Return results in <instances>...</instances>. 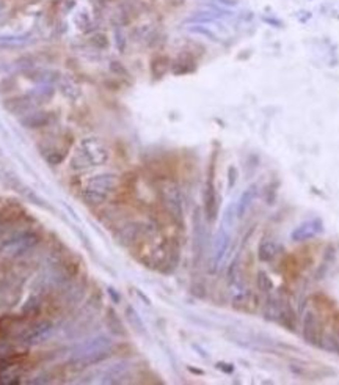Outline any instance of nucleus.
<instances>
[{
  "mask_svg": "<svg viewBox=\"0 0 339 385\" xmlns=\"http://www.w3.org/2000/svg\"><path fill=\"white\" fill-rule=\"evenodd\" d=\"M115 190V176L112 175H104L97 176L88 184L85 190V198L90 205H101L104 203L108 195Z\"/></svg>",
  "mask_w": 339,
  "mask_h": 385,
  "instance_id": "nucleus-2",
  "label": "nucleus"
},
{
  "mask_svg": "<svg viewBox=\"0 0 339 385\" xmlns=\"http://www.w3.org/2000/svg\"><path fill=\"white\" fill-rule=\"evenodd\" d=\"M126 315H127V319H129V323H130V326L132 327H135L138 332H143L145 330V326H143V323H141V319H140V316L137 315V312L132 308V307H127L126 308Z\"/></svg>",
  "mask_w": 339,
  "mask_h": 385,
  "instance_id": "nucleus-15",
  "label": "nucleus"
},
{
  "mask_svg": "<svg viewBox=\"0 0 339 385\" xmlns=\"http://www.w3.org/2000/svg\"><path fill=\"white\" fill-rule=\"evenodd\" d=\"M280 245L272 239H262L258 245V258L262 263H270L278 256Z\"/></svg>",
  "mask_w": 339,
  "mask_h": 385,
  "instance_id": "nucleus-7",
  "label": "nucleus"
},
{
  "mask_svg": "<svg viewBox=\"0 0 339 385\" xmlns=\"http://www.w3.org/2000/svg\"><path fill=\"white\" fill-rule=\"evenodd\" d=\"M281 266H283V272L286 274L288 277H295L299 272V269H300L297 260H295V256H286V258L283 260Z\"/></svg>",
  "mask_w": 339,
  "mask_h": 385,
  "instance_id": "nucleus-14",
  "label": "nucleus"
},
{
  "mask_svg": "<svg viewBox=\"0 0 339 385\" xmlns=\"http://www.w3.org/2000/svg\"><path fill=\"white\" fill-rule=\"evenodd\" d=\"M324 231V223L321 219H311L303 222L302 225H299L292 233H291V239L294 242H306Z\"/></svg>",
  "mask_w": 339,
  "mask_h": 385,
  "instance_id": "nucleus-4",
  "label": "nucleus"
},
{
  "mask_svg": "<svg viewBox=\"0 0 339 385\" xmlns=\"http://www.w3.org/2000/svg\"><path fill=\"white\" fill-rule=\"evenodd\" d=\"M256 288L262 294H270L275 285H273V280L269 277V274H266L264 271H259L256 275Z\"/></svg>",
  "mask_w": 339,
  "mask_h": 385,
  "instance_id": "nucleus-11",
  "label": "nucleus"
},
{
  "mask_svg": "<svg viewBox=\"0 0 339 385\" xmlns=\"http://www.w3.org/2000/svg\"><path fill=\"white\" fill-rule=\"evenodd\" d=\"M217 368L223 370L225 373H233L234 367L231 365V363H217Z\"/></svg>",
  "mask_w": 339,
  "mask_h": 385,
  "instance_id": "nucleus-17",
  "label": "nucleus"
},
{
  "mask_svg": "<svg viewBox=\"0 0 339 385\" xmlns=\"http://www.w3.org/2000/svg\"><path fill=\"white\" fill-rule=\"evenodd\" d=\"M163 205L174 219H182V201L176 187H167L163 190Z\"/></svg>",
  "mask_w": 339,
  "mask_h": 385,
  "instance_id": "nucleus-5",
  "label": "nucleus"
},
{
  "mask_svg": "<svg viewBox=\"0 0 339 385\" xmlns=\"http://www.w3.org/2000/svg\"><path fill=\"white\" fill-rule=\"evenodd\" d=\"M168 65H170V61H168V58L167 57H156L154 60L151 61V74L154 76L156 79H159V77H162L163 74L167 72V69H168Z\"/></svg>",
  "mask_w": 339,
  "mask_h": 385,
  "instance_id": "nucleus-12",
  "label": "nucleus"
},
{
  "mask_svg": "<svg viewBox=\"0 0 339 385\" xmlns=\"http://www.w3.org/2000/svg\"><path fill=\"white\" fill-rule=\"evenodd\" d=\"M229 241H231V238H229V234L226 231V227H222L220 230H218L217 236H215V255H214V264H215V267L220 266L225 253L228 252Z\"/></svg>",
  "mask_w": 339,
  "mask_h": 385,
  "instance_id": "nucleus-6",
  "label": "nucleus"
},
{
  "mask_svg": "<svg viewBox=\"0 0 339 385\" xmlns=\"http://www.w3.org/2000/svg\"><path fill=\"white\" fill-rule=\"evenodd\" d=\"M264 319L294 332L297 329V315L292 307L280 296H269L264 305Z\"/></svg>",
  "mask_w": 339,
  "mask_h": 385,
  "instance_id": "nucleus-1",
  "label": "nucleus"
},
{
  "mask_svg": "<svg viewBox=\"0 0 339 385\" xmlns=\"http://www.w3.org/2000/svg\"><path fill=\"white\" fill-rule=\"evenodd\" d=\"M255 197H256V186H250L242 195H240V198H239V201L236 203V217L237 219H242L245 214H247V211L250 209V206H251V203H253V200H255Z\"/></svg>",
  "mask_w": 339,
  "mask_h": 385,
  "instance_id": "nucleus-9",
  "label": "nucleus"
},
{
  "mask_svg": "<svg viewBox=\"0 0 339 385\" xmlns=\"http://www.w3.org/2000/svg\"><path fill=\"white\" fill-rule=\"evenodd\" d=\"M228 178H229V181H228V186H229V187H234V184H236V179H237V170H236L234 167H231V168H229V172H228Z\"/></svg>",
  "mask_w": 339,
  "mask_h": 385,
  "instance_id": "nucleus-16",
  "label": "nucleus"
},
{
  "mask_svg": "<svg viewBox=\"0 0 339 385\" xmlns=\"http://www.w3.org/2000/svg\"><path fill=\"white\" fill-rule=\"evenodd\" d=\"M50 332V326L47 324V323H44V324H39L36 329H33L31 332L27 335V343H38V341H41L42 338H44L47 334Z\"/></svg>",
  "mask_w": 339,
  "mask_h": 385,
  "instance_id": "nucleus-13",
  "label": "nucleus"
},
{
  "mask_svg": "<svg viewBox=\"0 0 339 385\" xmlns=\"http://www.w3.org/2000/svg\"><path fill=\"white\" fill-rule=\"evenodd\" d=\"M217 209H218V203H217L215 187L209 181V183L206 184V190H204V212H206V217L209 219V220H214L215 216H217Z\"/></svg>",
  "mask_w": 339,
  "mask_h": 385,
  "instance_id": "nucleus-8",
  "label": "nucleus"
},
{
  "mask_svg": "<svg viewBox=\"0 0 339 385\" xmlns=\"http://www.w3.org/2000/svg\"><path fill=\"white\" fill-rule=\"evenodd\" d=\"M319 346L324 351L333 352V354H339V334L338 332H328L322 334Z\"/></svg>",
  "mask_w": 339,
  "mask_h": 385,
  "instance_id": "nucleus-10",
  "label": "nucleus"
},
{
  "mask_svg": "<svg viewBox=\"0 0 339 385\" xmlns=\"http://www.w3.org/2000/svg\"><path fill=\"white\" fill-rule=\"evenodd\" d=\"M322 324L319 318L313 312H306L302 319V337L308 345L311 346H319L321 338H322Z\"/></svg>",
  "mask_w": 339,
  "mask_h": 385,
  "instance_id": "nucleus-3",
  "label": "nucleus"
}]
</instances>
